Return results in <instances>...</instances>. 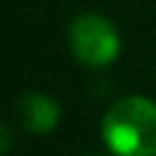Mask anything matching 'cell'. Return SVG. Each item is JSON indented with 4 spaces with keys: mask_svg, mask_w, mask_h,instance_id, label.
<instances>
[{
    "mask_svg": "<svg viewBox=\"0 0 156 156\" xmlns=\"http://www.w3.org/2000/svg\"><path fill=\"white\" fill-rule=\"evenodd\" d=\"M100 134L115 156H156V102L124 95L110 105Z\"/></svg>",
    "mask_w": 156,
    "mask_h": 156,
    "instance_id": "6da1fadb",
    "label": "cell"
},
{
    "mask_svg": "<svg viewBox=\"0 0 156 156\" xmlns=\"http://www.w3.org/2000/svg\"><path fill=\"white\" fill-rule=\"evenodd\" d=\"M68 44L73 56L90 68L110 66L119 56V32L100 12L76 15L68 27Z\"/></svg>",
    "mask_w": 156,
    "mask_h": 156,
    "instance_id": "7a4b0ae2",
    "label": "cell"
},
{
    "mask_svg": "<svg viewBox=\"0 0 156 156\" xmlns=\"http://www.w3.org/2000/svg\"><path fill=\"white\" fill-rule=\"evenodd\" d=\"M17 115L29 134H49L61 119V107L51 95L32 90L17 100Z\"/></svg>",
    "mask_w": 156,
    "mask_h": 156,
    "instance_id": "3957f363",
    "label": "cell"
},
{
    "mask_svg": "<svg viewBox=\"0 0 156 156\" xmlns=\"http://www.w3.org/2000/svg\"><path fill=\"white\" fill-rule=\"evenodd\" d=\"M0 134H2V154H7L10 151V127H7V122H2Z\"/></svg>",
    "mask_w": 156,
    "mask_h": 156,
    "instance_id": "277c9868",
    "label": "cell"
},
{
    "mask_svg": "<svg viewBox=\"0 0 156 156\" xmlns=\"http://www.w3.org/2000/svg\"><path fill=\"white\" fill-rule=\"evenodd\" d=\"M85 156H100V154H85Z\"/></svg>",
    "mask_w": 156,
    "mask_h": 156,
    "instance_id": "5b68a950",
    "label": "cell"
}]
</instances>
